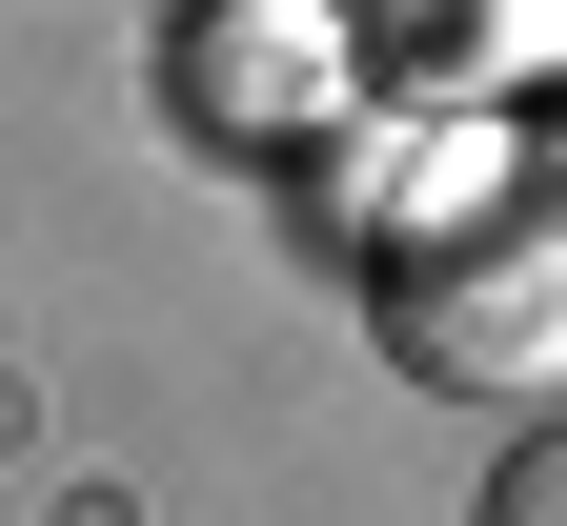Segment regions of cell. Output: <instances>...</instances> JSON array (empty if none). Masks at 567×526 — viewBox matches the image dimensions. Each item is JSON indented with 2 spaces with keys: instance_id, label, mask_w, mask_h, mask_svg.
Returning a JSON list of instances; mask_svg holds the SVG:
<instances>
[{
  "instance_id": "3957f363",
  "label": "cell",
  "mask_w": 567,
  "mask_h": 526,
  "mask_svg": "<svg viewBox=\"0 0 567 526\" xmlns=\"http://www.w3.org/2000/svg\"><path fill=\"white\" fill-rule=\"evenodd\" d=\"M365 61H385V102L507 122L527 82H567V0H365Z\"/></svg>"
},
{
  "instance_id": "6da1fadb",
  "label": "cell",
  "mask_w": 567,
  "mask_h": 526,
  "mask_svg": "<svg viewBox=\"0 0 567 526\" xmlns=\"http://www.w3.org/2000/svg\"><path fill=\"white\" fill-rule=\"evenodd\" d=\"M385 364L446 405H547L567 385V203H486L446 244H385Z\"/></svg>"
},
{
  "instance_id": "5b68a950",
  "label": "cell",
  "mask_w": 567,
  "mask_h": 526,
  "mask_svg": "<svg viewBox=\"0 0 567 526\" xmlns=\"http://www.w3.org/2000/svg\"><path fill=\"white\" fill-rule=\"evenodd\" d=\"M547 163H567V142H547Z\"/></svg>"
},
{
  "instance_id": "277c9868",
  "label": "cell",
  "mask_w": 567,
  "mask_h": 526,
  "mask_svg": "<svg viewBox=\"0 0 567 526\" xmlns=\"http://www.w3.org/2000/svg\"><path fill=\"white\" fill-rule=\"evenodd\" d=\"M466 526H567V425H527L507 466H486V506H466Z\"/></svg>"
},
{
  "instance_id": "7a4b0ae2",
  "label": "cell",
  "mask_w": 567,
  "mask_h": 526,
  "mask_svg": "<svg viewBox=\"0 0 567 526\" xmlns=\"http://www.w3.org/2000/svg\"><path fill=\"white\" fill-rule=\"evenodd\" d=\"M365 102H385L365 0H183V41H163V122L224 142V163H305Z\"/></svg>"
}]
</instances>
